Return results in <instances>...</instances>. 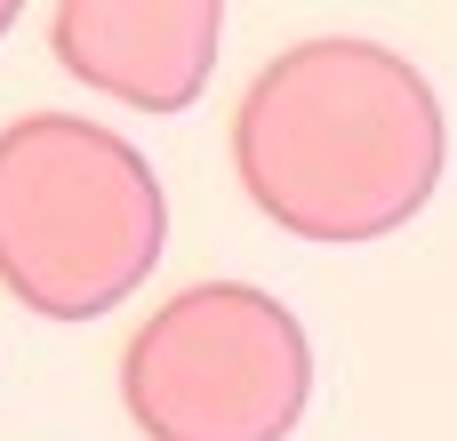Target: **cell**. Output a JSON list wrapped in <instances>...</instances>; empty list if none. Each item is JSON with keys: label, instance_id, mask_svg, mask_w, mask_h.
<instances>
[{"label": "cell", "instance_id": "277c9868", "mask_svg": "<svg viewBox=\"0 0 457 441\" xmlns=\"http://www.w3.org/2000/svg\"><path fill=\"white\" fill-rule=\"evenodd\" d=\"M217 32H225L217 0H64L48 16L56 56L88 88L153 104V112H177L201 96L217 64Z\"/></svg>", "mask_w": 457, "mask_h": 441}, {"label": "cell", "instance_id": "6da1fadb", "mask_svg": "<svg viewBox=\"0 0 457 441\" xmlns=\"http://www.w3.org/2000/svg\"><path fill=\"white\" fill-rule=\"evenodd\" d=\"M442 96L378 40L281 48L233 112L249 201L305 241H370L410 225L442 185Z\"/></svg>", "mask_w": 457, "mask_h": 441}, {"label": "cell", "instance_id": "3957f363", "mask_svg": "<svg viewBox=\"0 0 457 441\" xmlns=\"http://www.w3.org/2000/svg\"><path fill=\"white\" fill-rule=\"evenodd\" d=\"M120 402L145 441H289L313 402L305 321L249 281H201L129 337Z\"/></svg>", "mask_w": 457, "mask_h": 441}, {"label": "cell", "instance_id": "7a4b0ae2", "mask_svg": "<svg viewBox=\"0 0 457 441\" xmlns=\"http://www.w3.org/2000/svg\"><path fill=\"white\" fill-rule=\"evenodd\" d=\"M169 241V201L145 153L72 112L0 129V281L48 321L112 313Z\"/></svg>", "mask_w": 457, "mask_h": 441}, {"label": "cell", "instance_id": "5b68a950", "mask_svg": "<svg viewBox=\"0 0 457 441\" xmlns=\"http://www.w3.org/2000/svg\"><path fill=\"white\" fill-rule=\"evenodd\" d=\"M8 24H16V8H8V0H0V32H8Z\"/></svg>", "mask_w": 457, "mask_h": 441}]
</instances>
